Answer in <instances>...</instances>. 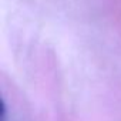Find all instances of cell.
Listing matches in <instances>:
<instances>
[]
</instances>
